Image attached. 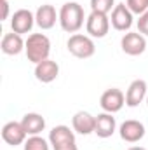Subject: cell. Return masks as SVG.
I'll use <instances>...</instances> for the list:
<instances>
[{"mask_svg": "<svg viewBox=\"0 0 148 150\" xmlns=\"http://www.w3.org/2000/svg\"><path fill=\"white\" fill-rule=\"evenodd\" d=\"M99 105H101V108L106 113H117V112H120L122 107L125 105V96H124V93L120 89L111 87V89H106L101 94Z\"/></svg>", "mask_w": 148, "mask_h": 150, "instance_id": "5b68a950", "label": "cell"}, {"mask_svg": "<svg viewBox=\"0 0 148 150\" xmlns=\"http://www.w3.org/2000/svg\"><path fill=\"white\" fill-rule=\"evenodd\" d=\"M33 25H35V16L28 9H19L11 18V30L14 33H19V35L32 32Z\"/></svg>", "mask_w": 148, "mask_h": 150, "instance_id": "52a82bcc", "label": "cell"}, {"mask_svg": "<svg viewBox=\"0 0 148 150\" xmlns=\"http://www.w3.org/2000/svg\"><path fill=\"white\" fill-rule=\"evenodd\" d=\"M25 40L21 38L19 33H5L4 38H2V44H0V47H2V52L4 54H7V56H16V54H19L21 51H25Z\"/></svg>", "mask_w": 148, "mask_h": 150, "instance_id": "9a60e30c", "label": "cell"}, {"mask_svg": "<svg viewBox=\"0 0 148 150\" xmlns=\"http://www.w3.org/2000/svg\"><path fill=\"white\" fill-rule=\"evenodd\" d=\"M58 75H59V67L52 59H45V61H40L38 65H35V77L42 84H49V82L56 80Z\"/></svg>", "mask_w": 148, "mask_h": 150, "instance_id": "7c38bea8", "label": "cell"}, {"mask_svg": "<svg viewBox=\"0 0 148 150\" xmlns=\"http://www.w3.org/2000/svg\"><path fill=\"white\" fill-rule=\"evenodd\" d=\"M125 5L129 7L132 14H138V16H141L143 12L148 11V0H127Z\"/></svg>", "mask_w": 148, "mask_h": 150, "instance_id": "44dd1931", "label": "cell"}, {"mask_svg": "<svg viewBox=\"0 0 148 150\" xmlns=\"http://www.w3.org/2000/svg\"><path fill=\"white\" fill-rule=\"evenodd\" d=\"M56 19L59 21V14H56V9L49 4L40 5L35 12V23L42 30H51L56 25Z\"/></svg>", "mask_w": 148, "mask_h": 150, "instance_id": "4fadbf2b", "label": "cell"}, {"mask_svg": "<svg viewBox=\"0 0 148 150\" xmlns=\"http://www.w3.org/2000/svg\"><path fill=\"white\" fill-rule=\"evenodd\" d=\"M117 129V122H115V117L111 113H99L96 117V127H94V133L99 136V138H110L111 134L115 133Z\"/></svg>", "mask_w": 148, "mask_h": 150, "instance_id": "2e32d148", "label": "cell"}, {"mask_svg": "<svg viewBox=\"0 0 148 150\" xmlns=\"http://www.w3.org/2000/svg\"><path fill=\"white\" fill-rule=\"evenodd\" d=\"M147 82L143 80V79H136V80H132L131 84H129V87H127V93H125V105L127 107H131V108H134V107H138L145 98H147Z\"/></svg>", "mask_w": 148, "mask_h": 150, "instance_id": "8fae6325", "label": "cell"}, {"mask_svg": "<svg viewBox=\"0 0 148 150\" xmlns=\"http://www.w3.org/2000/svg\"><path fill=\"white\" fill-rule=\"evenodd\" d=\"M49 142H51L52 149L66 145V143H75V133L68 126H56L49 133Z\"/></svg>", "mask_w": 148, "mask_h": 150, "instance_id": "e0dca14e", "label": "cell"}, {"mask_svg": "<svg viewBox=\"0 0 148 150\" xmlns=\"http://www.w3.org/2000/svg\"><path fill=\"white\" fill-rule=\"evenodd\" d=\"M68 51L78 59H87L91 56H94L96 52V45L92 42V38L87 35H80V33H73L68 38Z\"/></svg>", "mask_w": 148, "mask_h": 150, "instance_id": "3957f363", "label": "cell"}, {"mask_svg": "<svg viewBox=\"0 0 148 150\" xmlns=\"http://www.w3.org/2000/svg\"><path fill=\"white\" fill-rule=\"evenodd\" d=\"M21 124H23V127H25L28 136H37L45 129V119L40 113H35V112L26 113L21 119Z\"/></svg>", "mask_w": 148, "mask_h": 150, "instance_id": "ac0fdd59", "label": "cell"}, {"mask_svg": "<svg viewBox=\"0 0 148 150\" xmlns=\"http://www.w3.org/2000/svg\"><path fill=\"white\" fill-rule=\"evenodd\" d=\"M72 126H73V131H77L78 134H91L94 133V127H96V117H92L89 112H77L72 119Z\"/></svg>", "mask_w": 148, "mask_h": 150, "instance_id": "5bb4252c", "label": "cell"}, {"mask_svg": "<svg viewBox=\"0 0 148 150\" xmlns=\"http://www.w3.org/2000/svg\"><path fill=\"white\" fill-rule=\"evenodd\" d=\"M147 103H148V96H147Z\"/></svg>", "mask_w": 148, "mask_h": 150, "instance_id": "484cf974", "label": "cell"}, {"mask_svg": "<svg viewBox=\"0 0 148 150\" xmlns=\"http://www.w3.org/2000/svg\"><path fill=\"white\" fill-rule=\"evenodd\" d=\"M120 138L127 143H138L143 136H145V126L140 122V120H134V119H129L125 122L120 124Z\"/></svg>", "mask_w": 148, "mask_h": 150, "instance_id": "30bf717a", "label": "cell"}, {"mask_svg": "<svg viewBox=\"0 0 148 150\" xmlns=\"http://www.w3.org/2000/svg\"><path fill=\"white\" fill-rule=\"evenodd\" d=\"M54 150H78L75 143H66V145H61V147H54Z\"/></svg>", "mask_w": 148, "mask_h": 150, "instance_id": "cb8c5ba5", "label": "cell"}, {"mask_svg": "<svg viewBox=\"0 0 148 150\" xmlns=\"http://www.w3.org/2000/svg\"><path fill=\"white\" fill-rule=\"evenodd\" d=\"M25 52L28 61L38 65L40 61L49 59V52H51V40L44 33H32L26 44H25Z\"/></svg>", "mask_w": 148, "mask_h": 150, "instance_id": "7a4b0ae2", "label": "cell"}, {"mask_svg": "<svg viewBox=\"0 0 148 150\" xmlns=\"http://www.w3.org/2000/svg\"><path fill=\"white\" fill-rule=\"evenodd\" d=\"M85 30L89 33V37L92 38H103L106 37L108 30H110V19L106 14L101 12H91L85 19Z\"/></svg>", "mask_w": 148, "mask_h": 150, "instance_id": "277c9868", "label": "cell"}, {"mask_svg": "<svg viewBox=\"0 0 148 150\" xmlns=\"http://www.w3.org/2000/svg\"><path fill=\"white\" fill-rule=\"evenodd\" d=\"M132 12L129 11V7L125 4H117L115 9L111 11V18H110V23L111 26L118 32H125L132 26Z\"/></svg>", "mask_w": 148, "mask_h": 150, "instance_id": "9c48e42d", "label": "cell"}, {"mask_svg": "<svg viewBox=\"0 0 148 150\" xmlns=\"http://www.w3.org/2000/svg\"><path fill=\"white\" fill-rule=\"evenodd\" d=\"M25 150H49V143L42 136H30L25 142Z\"/></svg>", "mask_w": 148, "mask_h": 150, "instance_id": "ffe728a7", "label": "cell"}, {"mask_svg": "<svg viewBox=\"0 0 148 150\" xmlns=\"http://www.w3.org/2000/svg\"><path fill=\"white\" fill-rule=\"evenodd\" d=\"M127 150H147V149H143V147H131V149H127Z\"/></svg>", "mask_w": 148, "mask_h": 150, "instance_id": "d4e9b609", "label": "cell"}, {"mask_svg": "<svg viewBox=\"0 0 148 150\" xmlns=\"http://www.w3.org/2000/svg\"><path fill=\"white\" fill-rule=\"evenodd\" d=\"M26 136L28 134H26V131H25V127H23L21 122L11 120V122H7L2 127V140L7 145H11V147H18L21 143H25Z\"/></svg>", "mask_w": 148, "mask_h": 150, "instance_id": "ba28073f", "label": "cell"}, {"mask_svg": "<svg viewBox=\"0 0 148 150\" xmlns=\"http://www.w3.org/2000/svg\"><path fill=\"white\" fill-rule=\"evenodd\" d=\"M138 32H140L141 35H147L148 37V11L143 12V14L140 16V19H138Z\"/></svg>", "mask_w": 148, "mask_h": 150, "instance_id": "7402d4cb", "label": "cell"}, {"mask_svg": "<svg viewBox=\"0 0 148 150\" xmlns=\"http://www.w3.org/2000/svg\"><path fill=\"white\" fill-rule=\"evenodd\" d=\"M0 5H2V19H7V16H9V2L0 0Z\"/></svg>", "mask_w": 148, "mask_h": 150, "instance_id": "603a6c76", "label": "cell"}, {"mask_svg": "<svg viewBox=\"0 0 148 150\" xmlns=\"http://www.w3.org/2000/svg\"><path fill=\"white\" fill-rule=\"evenodd\" d=\"M84 9L77 2H66L59 11V25L66 33H77L84 26Z\"/></svg>", "mask_w": 148, "mask_h": 150, "instance_id": "6da1fadb", "label": "cell"}, {"mask_svg": "<svg viewBox=\"0 0 148 150\" xmlns=\"http://www.w3.org/2000/svg\"><path fill=\"white\" fill-rule=\"evenodd\" d=\"M91 9L92 12L108 14L111 9H115V0H91Z\"/></svg>", "mask_w": 148, "mask_h": 150, "instance_id": "d6986e66", "label": "cell"}, {"mask_svg": "<svg viewBox=\"0 0 148 150\" xmlns=\"http://www.w3.org/2000/svg\"><path fill=\"white\" fill-rule=\"evenodd\" d=\"M120 47L125 54L129 56H140L145 52L147 49V40H145V35H141L140 32H129L125 33L122 40H120Z\"/></svg>", "mask_w": 148, "mask_h": 150, "instance_id": "8992f818", "label": "cell"}]
</instances>
